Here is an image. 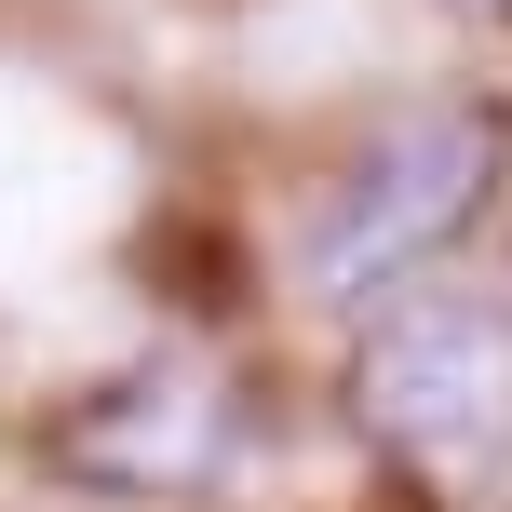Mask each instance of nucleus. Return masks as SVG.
Returning a JSON list of instances; mask_svg holds the SVG:
<instances>
[{
    "label": "nucleus",
    "instance_id": "f257e3e1",
    "mask_svg": "<svg viewBox=\"0 0 512 512\" xmlns=\"http://www.w3.org/2000/svg\"><path fill=\"white\" fill-rule=\"evenodd\" d=\"M499 176H512V95H405L283 216V283H297L310 310H364V324H378V310L418 297L432 256L499 203Z\"/></svg>",
    "mask_w": 512,
    "mask_h": 512
},
{
    "label": "nucleus",
    "instance_id": "f03ea898",
    "mask_svg": "<svg viewBox=\"0 0 512 512\" xmlns=\"http://www.w3.org/2000/svg\"><path fill=\"white\" fill-rule=\"evenodd\" d=\"M351 432L418 499H512V283H418L351 351Z\"/></svg>",
    "mask_w": 512,
    "mask_h": 512
},
{
    "label": "nucleus",
    "instance_id": "7ed1b4c3",
    "mask_svg": "<svg viewBox=\"0 0 512 512\" xmlns=\"http://www.w3.org/2000/svg\"><path fill=\"white\" fill-rule=\"evenodd\" d=\"M256 445H270L256 378H243V364H203V351L122 364L108 391H81V405L54 418V472H68V486H108V499H203V486H243Z\"/></svg>",
    "mask_w": 512,
    "mask_h": 512
},
{
    "label": "nucleus",
    "instance_id": "20e7f679",
    "mask_svg": "<svg viewBox=\"0 0 512 512\" xmlns=\"http://www.w3.org/2000/svg\"><path fill=\"white\" fill-rule=\"evenodd\" d=\"M445 14H472V27H512V0H445Z\"/></svg>",
    "mask_w": 512,
    "mask_h": 512
}]
</instances>
